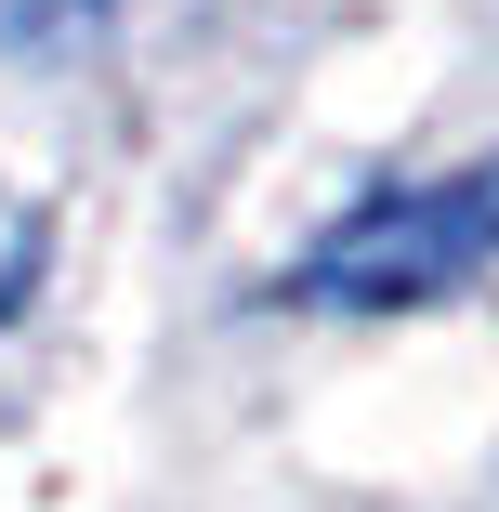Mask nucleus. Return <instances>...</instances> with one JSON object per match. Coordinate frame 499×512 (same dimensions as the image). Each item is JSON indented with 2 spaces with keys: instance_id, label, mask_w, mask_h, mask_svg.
<instances>
[{
  "instance_id": "obj_3",
  "label": "nucleus",
  "mask_w": 499,
  "mask_h": 512,
  "mask_svg": "<svg viewBox=\"0 0 499 512\" xmlns=\"http://www.w3.org/2000/svg\"><path fill=\"white\" fill-rule=\"evenodd\" d=\"M14 14H27V27H66V14H92V0H14Z\"/></svg>"
},
{
  "instance_id": "obj_2",
  "label": "nucleus",
  "mask_w": 499,
  "mask_h": 512,
  "mask_svg": "<svg viewBox=\"0 0 499 512\" xmlns=\"http://www.w3.org/2000/svg\"><path fill=\"white\" fill-rule=\"evenodd\" d=\"M27 276H40V224L0 197V316H14V289H27Z\"/></svg>"
},
{
  "instance_id": "obj_1",
  "label": "nucleus",
  "mask_w": 499,
  "mask_h": 512,
  "mask_svg": "<svg viewBox=\"0 0 499 512\" xmlns=\"http://www.w3.org/2000/svg\"><path fill=\"white\" fill-rule=\"evenodd\" d=\"M473 263H499V158L355 211V224L303 263V302H408V289H447V276H473Z\"/></svg>"
}]
</instances>
